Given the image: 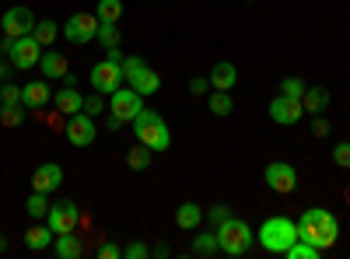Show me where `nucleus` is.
<instances>
[{
  "mask_svg": "<svg viewBox=\"0 0 350 259\" xmlns=\"http://www.w3.org/2000/svg\"><path fill=\"white\" fill-rule=\"evenodd\" d=\"M298 238L301 242H312L319 249H329L336 238H340V221L326 210V207H308L301 217H298Z\"/></svg>",
  "mask_w": 350,
  "mask_h": 259,
  "instance_id": "1",
  "label": "nucleus"
},
{
  "mask_svg": "<svg viewBox=\"0 0 350 259\" xmlns=\"http://www.w3.org/2000/svg\"><path fill=\"white\" fill-rule=\"evenodd\" d=\"M295 242H298V221H291V217H267L259 224V245L267 252L284 256Z\"/></svg>",
  "mask_w": 350,
  "mask_h": 259,
  "instance_id": "2",
  "label": "nucleus"
},
{
  "mask_svg": "<svg viewBox=\"0 0 350 259\" xmlns=\"http://www.w3.org/2000/svg\"><path fill=\"white\" fill-rule=\"evenodd\" d=\"M214 232H217V245H221V252L231 256V259L245 256V252L252 249V242H256L252 228H249L242 217H228V221H221Z\"/></svg>",
  "mask_w": 350,
  "mask_h": 259,
  "instance_id": "3",
  "label": "nucleus"
},
{
  "mask_svg": "<svg viewBox=\"0 0 350 259\" xmlns=\"http://www.w3.org/2000/svg\"><path fill=\"white\" fill-rule=\"evenodd\" d=\"M133 137H137L140 144H148L151 151H168V144H172L168 123L158 116V112H151V109H140V112H137V120H133Z\"/></svg>",
  "mask_w": 350,
  "mask_h": 259,
  "instance_id": "4",
  "label": "nucleus"
},
{
  "mask_svg": "<svg viewBox=\"0 0 350 259\" xmlns=\"http://www.w3.org/2000/svg\"><path fill=\"white\" fill-rule=\"evenodd\" d=\"M140 109H144V95L137 88L126 84V88L112 92L109 95V130H120L123 123H133Z\"/></svg>",
  "mask_w": 350,
  "mask_h": 259,
  "instance_id": "5",
  "label": "nucleus"
},
{
  "mask_svg": "<svg viewBox=\"0 0 350 259\" xmlns=\"http://www.w3.org/2000/svg\"><path fill=\"white\" fill-rule=\"evenodd\" d=\"M4 49H8V60L14 70H32L39 67L42 60V46L36 36H21V39H4Z\"/></svg>",
  "mask_w": 350,
  "mask_h": 259,
  "instance_id": "6",
  "label": "nucleus"
},
{
  "mask_svg": "<svg viewBox=\"0 0 350 259\" xmlns=\"http://www.w3.org/2000/svg\"><path fill=\"white\" fill-rule=\"evenodd\" d=\"M98 14L92 11H77V14H70L67 21H64V39L67 42H74V46H84V42H92L95 36H98Z\"/></svg>",
  "mask_w": 350,
  "mask_h": 259,
  "instance_id": "7",
  "label": "nucleus"
},
{
  "mask_svg": "<svg viewBox=\"0 0 350 259\" xmlns=\"http://www.w3.org/2000/svg\"><path fill=\"white\" fill-rule=\"evenodd\" d=\"M98 137L95 130V116H88V112H74V116H67V144L70 148H92Z\"/></svg>",
  "mask_w": 350,
  "mask_h": 259,
  "instance_id": "8",
  "label": "nucleus"
},
{
  "mask_svg": "<svg viewBox=\"0 0 350 259\" xmlns=\"http://www.w3.org/2000/svg\"><path fill=\"white\" fill-rule=\"evenodd\" d=\"M123 64H112V60H102L92 67V88L98 95H112V92H120L123 88Z\"/></svg>",
  "mask_w": 350,
  "mask_h": 259,
  "instance_id": "9",
  "label": "nucleus"
},
{
  "mask_svg": "<svg viewBox=\"0 0 350 259\" xmlns=\"http://www.w3.org/2000/svg\"><path fill=\"white\" fill-rule=\"evenodd\" d=\"M81 221V210L74 200H60V204H49V214H46V224L53 228V235H64V232H74Z\"/></svg>",
  "mask_w": 350,
  "mask_h": 259,
  "instance_id": "10",
  "label": "nucleus"
},
{
  "mask_svg": "<svg viewBox=\"0 0 350 259\" xmlns=\"http://www.w3.org/2000/svg\"><path fill=\"white\" fill-rule=\"evenodd\" d=\"M262 179H267V186L273 193H284V196L298 189V172H295V165H287V161H270L267 172H262Z\"/></svg>",
  "mask_w": 350,
  "mask_h": 259,
  "instance_id": "11",
  "label": "nucleus"
},
{
  "mask_svg": "<svg viewBox=\"0 0 350 259\" xmlns=\"http://www.w3.org/2000/svg\"><path fill=\"white\" fill-rule=\"evenodd\" d=\"M0 28H4V36H8V39L32 36V32H36V14L18 4V8H11L4 18H0Z\"/></svg>",
  "mask_w": 350,
  "mask_h": 259,
  "instance_id": "12",
  "label": "nucleus"
},
{
  "mask_svg": "<svg viewBox=\"0 0 350 259\" xmlns=\"http://www.w3.org/2000/svg\"><path fill=\"white\" fill-rule=\"evenodd\" d=\"M301 116H305L301 98L277 95V98L270 102V120H273V123H280V126H295V123H301Z\"/></svg>",
  "mask_w": 350,
  "mask_h": 259,
  "instance_id": "13",
  "label": "nucleus"
},
{
  "mask_svg": "<svg viewBox=\"0 0 350 259\" xmlns=\"http://www.w3.org/2000/svg\"><path fill=\"white\" fill-rule=\"evenodd\" d=\"M64 186V165H56V161H46L32 172V189L39 193H53V189H60Z\"/></svg>",
  "mask_w": 350,
  "mask_h": 259,
  "instance_id": "14",
  "label": "nucleus"
},
{
  "mask_svg": "<svg viewBox=\"0 0 350 259\" xmlns=\"http://www.w3.org/2000/svg\"><path fill=\"white\" fill-rule=\"evenodd\" d=\"M235 81H239V67L231 60L214 64V70H211V88L214 92H231V88H235Z\"/></svg>",
  "mask_w": 350,
  "mask_h": 259,
  "instance_id": "15",
  "label": "nucleus"
},
{
  "mask_svg": "<svg viewBox=\"0 0 350 259\" xmlns=\"http://www.w3.org/2000/svg\"><path fill=\"white\" fill-rule=\"evenodd\" d=\"M46 102H53V92H49L46 81H32V84L21 88V105L25 109H42Z\"/></svg>",
  "mask_w": 350,
  "mask_h": 259,
  "instance_id": "16",
  "label": "nucleus"
},
{
  "mask_svg": "<svg viewBox=\"0 0 350 259\" xmlns=\"http://www.w3.org/2000/svg\"><path fill=\"white\" fill-rule=\"evenodd\" d=\"M175 224L183 228V232H196V228L203 224V207L193 204V200H186V204L175 207Z\"/></svg>",
  "mask_w": 350,
  "mask_h": 259,
  "instance_id": "17",
  "label": "nucleus"
},
{
  "mask_svg": "<svg viewBox=\"0 0 350 259\" xmlns=\"http://www.w3.org/2000/svg\"><path fill=\"white\" fill-rule=\"evenodd\" d=\"M53 252L60 256V259H81L84 256V242L74 232H64V235L53 238Z\"/></svg>",
  "mask_w": 350,
  "mask_h": 259,
  "instance_id": "18",
  "label": "nucleus"
},
{
  "mask_svg": "<svg viewBox=\"0 0 350 259\" xmlns=\"http://www.w3.org/2000/svg\"><path fill=\"white\" fill-rule=\"evenodd\" d=\"M53 105L60 109V116H74V112H81V109H84V95L67 84L64 92H56V95H53Z\"/></svg>",
  "mask_w": 350,
  "mask_h": 259,
  "instance_id": "19",
  "label": "nucleus"
},
{
  "mask_svg": "<svg viewBox=\"0 0 350 259\" xmlns=\"http://www.w3.org/2000/svg\"><path fill=\"white\" fill-rule=\"evenodd\" d=\"M130 88H137L140 95H154V92L161 88V77H158V74H154L148 64H144V67H140V70L130 77Z\"/></svg>",
  "mask_w": 350,
  "mask_h": 259,
  "instance_id": "20",
  "label": "nucleus"
},
{
  "mask_svg": "<svg viewBox=\"0 0 350 259\" xmlns=\"http://www.w3.org/2000/svg\"><path fill=\"white\" fill-rule=\"evenodd\" d=\"M53 228L49 224H32V228H28V232H25V245L28 249H32V252H42V249H49L53 245Z\"/></svg>",
  "mask_w": 350,
  "mask_h": 259,
  "instance_id": "21",
  "label": "nucleus"
},
{
  "mask_svg": "<svg viewBox=\"0 0 350 259\" xmlns=\"http://www.w3.org/2000/svg\"><path fill=\"white\" fill-rule=\"evenodd\" d=\"M39 70L46 74V77H67L70 74V64L64 60V56L60 53H42V60H39Z\"/></svg>",
  "mask_w": 350,
  "mask_h": 259,
  "instance_id": "22",
  "label": "nucleus"
},
{
  "mask_svg": "<svg viewBox=\"0 0 350 259\" xmlns=\"http://www.w3.org/2000/svg\"><path fill=\"white\" fill-rule=\"evenodd\" d=\"M301 105H305V112L319 116V112H326V105H329V92H326V88H305Z\"/></svg>",
  "mask_w": 350,
  "mask_h": 259,
  "instance_id": "23",
  "label": "nucleus"
},
{
  "mask_svg": "<svg viewBox=\"0 0 350 259\" xmlns=\"http://www.w3.org/2000/svg\"><path fill=\"white\" fill-rule=\"evenodd\" d=\"M32 36L39 39L42 49H49V46L56 42V36H60V25H56L53 18H42V21H36V32H32Z\"/></svg>",
  "mask_w": 350,
  "mask_h": 259,
  "instance_id": "24",
  "label": "nucleus"
},
{
  "mask_svg": "<svg viewBox=\"0 0 350 259\" xmlns=\"http://www.w3.org/2000/svg\"><path fill=\"white\" fill-rule=\"evenodd\" d=\"M49 193H39V189H32V196L25 200V210H28V217L32 221H42L46 214H49V200H46Z\"/></svg>",
  "mask_w": 350,
  "mask_h": 259,
  "instance_id": "25",
  "label": "nucleus"
},
{
  "mask_svg": "<svg viewBox=\"0 0 350 259\" xmlns=\"http://www.w3.org/2000/svg\"><path fill=\"white\" fill-rule=\"evenodd\" d=\"M95 14H98V21H112V25H120V18H123V0H98Z\"/></svg>",
  "mask_w": 350,
  "mask_h": 259,
  "instance_id": "26",
  "label": "nucleus"
},
{
  "mask_svg": "<svg viewBox=\"0 0 350 259\" xmlns=\"http://www.w3.org/2000/svg\"><path fill=\"white\" fill-rule=\"evenodd\" d=\"M95 42H102L105 49L120 46V42H123V32H120V25H112V21H102V25H98V36H95Z\"/></svg>",
  "mask_w": 350,
  "mask_h": 259,
  "instance_id": "27",
  "label": "nucleus"
},
{
  "mask_svg": "<svg viewBox=\"0 0 350 259\" xmlns=\"http://www.w3.org/2000/svg\"><path fill=\"white\" fill-rule=\"evenodd\" d=\"M193 252H196V256H217V252H221V245H217V232H203V235H196V238H193Z\"/></svg>",
  "mask_w": 350,
  "mask_h": 259,
  "instance_id": "28",
  "label": "nucleus"
},
{
  "mask_svg": "<svg viewBox=\"0 0 350 259\" xmlns=\"http://www.w3.org/2000/svg\"><path fill=\"white\" fill-rule=\"evenodd\" d=\"M151 154H154V151L148 148V144H140V140H137V148L126 154V165H130L133 172H144V168L151 165Z\"/></svg>",
  "mask_w": 350,
  "mask_h": 259,
  "instance_id": "29",
  "label": "nucleus"
},
{
  "mask_svg": "<svg viewBox=\"0 0 350 259\" xmlns=\"http://www.w3.org/2000/svg\"><path fill=\"white\" fill-rule=\"evenodd\" d=\"M207 105L214 116H231V109H235V102H231V92H214L207 95Z\"/></svg>",
  "mask_w": 350,
  "mask_h": 259,
  "instance_id": "30",
  "label": "nucleus"
},
{
  "mask_svg": "<svg viewBox=\"0 0 350 259\" xmlns=\"http://www.w3.org/2000/svg\"><path fill=\"white\" fill-rule=\"evenodd\" d=\"M0 123H4L8 130L21 126V123H25V105H21V102H18V105H0Z\"/></svg>",
  "mask_w": 350,
  "mask_h": 259,
  "instance_id": "31",
  "label": "nucleus"
},
{
  "mask_svg": "<svg viewBox=\"0 0 350 259\" xmlns=\"http://www.w3.org/2000/svg\"><path fill=\"white\" fill-rule=\"evenodd\" d=\"M287 259H319V256H323V249H319V245H312V242H295V245H291L287 252H284Z\"/></svg>",
  "mask_w": 350,
  "mask_h": 259,
  "instance_id": "32",
  "label": "nucleus"
},
{
  "mask_svg": "<svg viewBox=\"0 0 350 259\" xmlns=\"http://www.w3.org/2000/svg\"><path fill=\"white\" fill-rule=\"evenodd\" d=\"M280 95L301 98V95H305V81H301V77H284V81H280Z\"/></svg>",
  "mask_w": 350,
  "mask_h": 259,
  "instance_id": "33",
  "label": "nucleus"
},
{
  "mask_svg": "<svg viewBox=\"0 0 350 259\" xmlns=\"http://www.w3.org/2000/svg\"><path fill=\"white\" fill-rule=\"evenodd\" d=\"M333 165L336 168H350V140H340L333 148Z\"/></svg>",
  "mask_w": 350,
  "mask_h": 259,
  "instance_id": "34",
  "label": "nucleus"
},
{
  "mask_svg": "<svg viewBox=\"0 0 350 259\" xmlns=\"http://www.w3.org/2000/svg\"><path fill=\"white\" fill-rule=\"evenodd\" d=\"M21 102V88H18V84H4V88H0V105H18Z\"/></svg>",
  "mask_w": 350,
  "mask_h": 259,
  "instance_id": "35",
  "label": "nucleus"
},
{
  "mask_svg": "<svg viewBox=\"0 0 350 259\" xmlns=\"http://www.w3.org/2000/svg\"><path fill=\"white\" fill-rule=\"evenodd\" d=\"M123 256H126V259H148V256H151V249L144 245V242H130V245L123 249Z\"/></svg>",
  "mask_w": 350,
  "mask_h": 259,
  "instance_id": "36",
  "label": "nucleus"
},
{
  "mask_svg": "<svg viewBox=\"0 0 350 259\" xmlns=\"http://www.w3.org/2000/svg\"><path fill=\"white\" fill-rule=\"evenodd\" d=\"M84 112H88V116H102V112H105V102H102L98 95H88V98H84Z\"/></svg>",
  "mask_w": 350,
  "mask_h": 259,
  "instance_id": "37",
  "label": "nucleus"
},
{
  "mask_svg": "<svg viewBox=\"0 0 350 259\" xmlns=\"http://www.w3.org/2000/svg\"><path fill=\"white\" fill-rule=\"evenodd\" d=\"M207 217H211V221H214V228H217L221 221H228V217H231V210H228L224 204H214V207L207 210Z\"/></svg>",
  "mask_w": 350,
  "mask_h": 259,
  "instance_id": "38",
  "label": "nucleus"
},
{
  "mask_svg": "<svg viewBox=\"0 0 350 259\" xmlns=\"http://www.w3.org/2000/svg\"><path fill=\"white\" fill-rule=\"evenodd\" d=\"M189 92H193V95H207V92H211V77H193V81H189Z\"/></svg>",
  "mask_w": 350,
  "mask_h": 259,
  "instance_id": "39",
  "label": "nucleus"
},
{
  "mask_svg": "<svg viewBox=\"0 0 350 259\" xmlns=\"http://www.w3.org/2000/svg\"><path fill=\"white\" fill-rule=\"evenodd\" d=\"M123 256V249L116 245V242H105L102 249H98V259H120Z\"/></svg>",
  "mask_w": 350,
  "mask_h": 259,
  "instance_id": "40",
  "label": "nucleus"
},
{
  "mask_svg": "<svg viewBox=\"0 0 350 259\" xmlns=\"http://www.w3.org/2000/svg\"><path fill=\"white\" fill-rule=\"evenodd\" d=\"M329 130H333V123H329V120H323V112H319L315 123H312V133H315V137H326Z\"/></svg>",
  "mask_w": 350,
  "mask_h": 259,
  "instance_id": "41",
  "label": "nucleus"
},
{
  "mask_svg": "<svg viewBox=\"0 0 350 259\" xmlns=\"http://www.w3.org/2000/svg\"><path fill=\"white\" fill-rule=\"evenodd\" d=\"M105 60H112V64H123V53H120V46H112V49H109V56H105Z\"/></svg>",
  "mask_w": 350,
  "mask_h": 259,
  "instance_id": "42",
  "label": "nucleus"
},
{
  "mask_svg": "<svg viewBox=\"0 0 350 259\" xmlns=\"http://www.w3.org/2000/svg\"><path fill=\"white\" fill-rule=\"evenodd\" d=\"M0 81H8V64H0Z\"/></svg>",
  "mask_w": 350,
  "mask_h": 259,
  "instance_id": "43",
  "label": "nucleus"
},
{
  "mask_svg": "<svg viewBox=\"0 0 350 259\" xmlns=\"http://www.w3.org/2000/svg\"><path fill=\"white\" fill-rule=\"evenodd\" d=\"M4 249H8V238H4V235H0V252H4Z\"/></svg>",
  "mask_w": 350,
  "mask_h": 259,
  "instance_id": "44",
  "label": "nucleus"
},
{
  "mask_svg": "<svg viewBox=\"0 0 350 259\" xmlns=\"http://www.w3.org/2000/svg\"><path fill=\"white\" fill-rule=\"evenodd\" d=\"M0 18H4V14H0Z\"/></svg>",
  "mask_w": 350,
  "mask_h": 259,
  "instance_id": "45",
  "label": "nucleus"
}]
</instances>
